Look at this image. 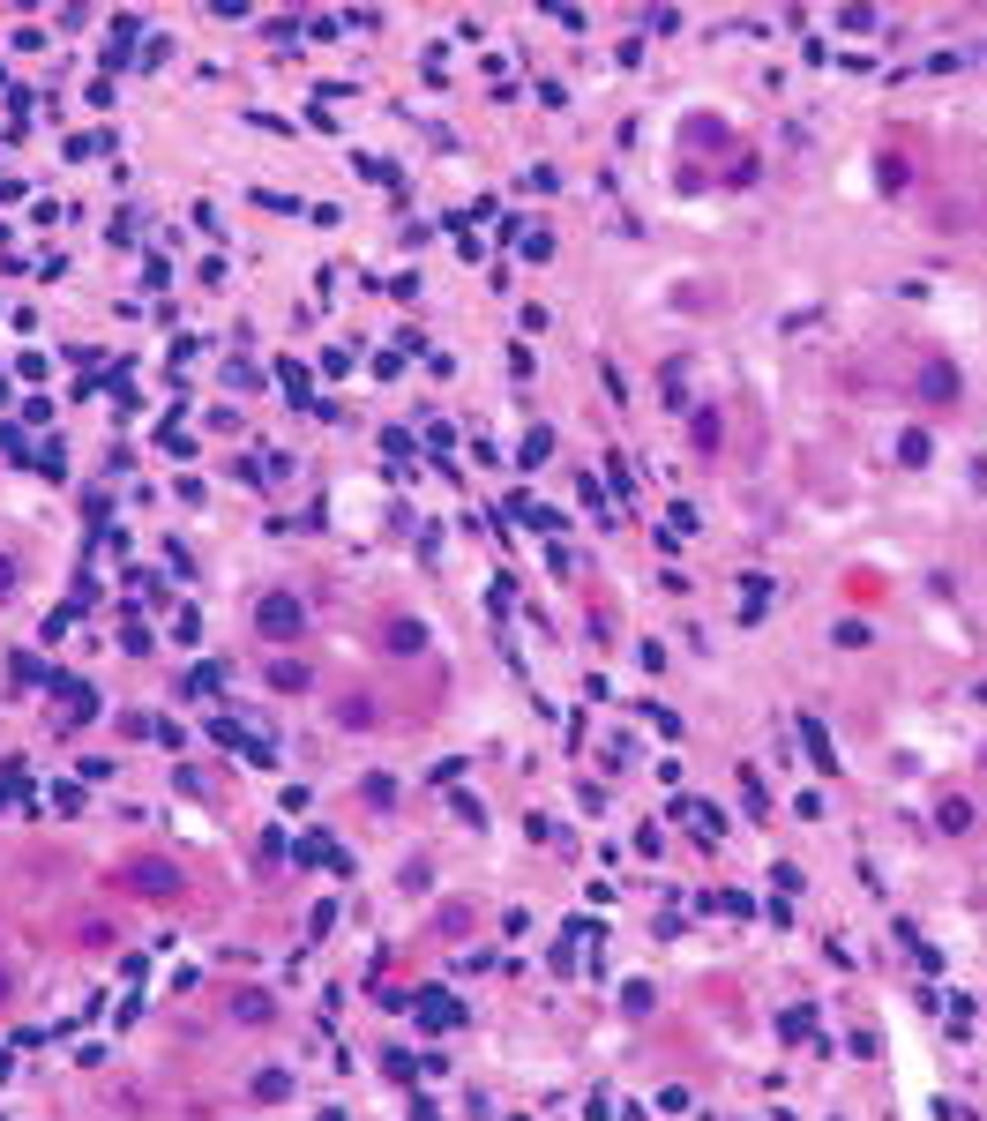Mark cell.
I'll return each instance as SVG.
<instances>
[{"label":"cell","mask_w":987,"mask_h":1121,"mask_svg":"<svg viewBox=\"0 0 987 1121\" xmlns=\"http://www.w3.org/2000/svg\"><path fill=\"white\" fill-rule=\"evenodd\" d=\"M120 890L158 897V905H165V897L180 890V867H172V860H128V867H120Z\"/></svg>","instance_id":"cell-1"},{"label":"cell","mask_w":987,"mask_h":1121,"mask_svg":"<svg viewBox=\"0 0 987 1121\" xmlns=\"http://www.w3.org/2000/svg\"><path fill=\"white\" fill-rule=\"evenodd\" d=\"M255 628H262V636H277V643H285V636H300V606H292L285 591H270V598L255 606Z\"/></svg>","instance_id":"cell-2"},{"label":"cell","mask_w":987,"mask_h":1121,"mask_svg":"<svg viewBox=\"0 0 987 1121\" xmlns=\"http://www.w3.org/2000/svg\"><path fill=\"white\" fill-rule=\"evenodd\" d=\"M60 703H68V725L98 718V688H90V681H60Z\"/></svg>","instance_id":"cell-3"},{"label":"cell","mask_w":987,"mask_h":1121,"mask_svg":"<svg viewBox=\"0 0 987 1121\" xmlns=\"http://www.w3.org/2000/svg\"><path fill=\"white\" fill-rule=\"evenodd\" d=\"M8 681H15V688H38V681H45V666L23 651V658H8Z\"/></svg>","instance_id":"cell-4"},{"label":"cell","mask_w":987,"mask_h":1121,"mask_svg":"<svg viewBox=\"0 0 987 1121\" xmlns=\"http://www.w3.org/2000/svg\"><path fill=\"white\" fill-rule=\"evenodd\" d=\"M0 591H15V561H0Z\"/></svg>","instance_id":"cell-5"},{"label":"cell","mask_w":987,"mask_h":1121,"mask_svg":"<svg viewBox=\"0 0 987 1121\" xmlns=\"http://www.w3.org/2000/svg\"><path fill=\"white\" fill-rule=\"evenodd\" d=\"M0 1002H8V972H0Z\"/></svg>","instance_id":"cell-6"}]
</instances>
